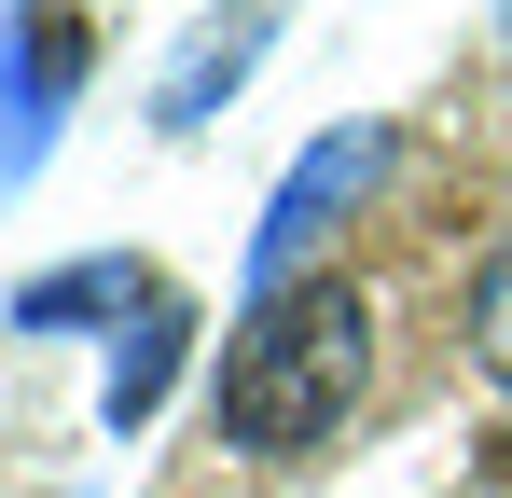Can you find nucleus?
<instances>
[{
    "label": "nucleus",
    "mask_w": 512,
    "mask_h": 498,
    "mask_svg": "<svg viewBox=\"0 0 512 498\" xmlns=\"http://www.w3.org/2000/svg\"><path fill=\"white\" fill-rule=\"evenodd\" d=\"M374 388V305L346 277H291L263 291L236 360H222V443L250 457H305L319 429H346V402Z\"/></svg>",
    "instance_id": "1"
},
{
    "label": "nucleus",
    "mask_w": 512,
    "mask_h": 498,
    "mask_svg": "<svg viewBox=\"0 0 512 498\" xmlns=\"http://www.w3.org/2000/svg\"><path fill=\"white\" fill-rule=\"evenodd\" d=\"M374 180H388V125H333V139H305V153H291V180L263 194V236H250V305H263V291H291V263L333 236Z\"/></svg>",
    "instance_id": "2"
},
{
    "label": "nucleus",
    "mask_w": 512,
    "mask_h": 498,
    "mask_svg": "<svg viewBox=\"0 0 512 498\" xmlns=\"http://www.w3.org/2000/svg\"><path fill=\"white\" fill-rule=\"evenodd\" d=\"M70 83H84V28H70V14H28V28L0 42V194L56 153V97H70Z\"/></svg>",
    "instance_id": "3"
},
{
    "label": "nucleus",
    "mask_w": 512,
    "mask_h": 498,
    "mask_svg": "<svg viewBox=\"0 0 512 498\" xmlns=\"http://www.w3.org/2000/svg\"><path fill=\"white\" fill-rule=\"evenodd\" d=\"M139 305H153V277L97 249V263H56V277H28V291H14V332H70V319H139Z\"/></svg>",
    "instance_id": "4"
},
{
    "label": "nucleus",
    "mask_w": 512,
    "mask_h": 498,
    "mask_svg": "<svg viewBox=\"0 0 512 498\" xmlns=\"http://www.w3.org/2000/svg\"><path fill=\"white\" fill-rule=\"evenodd\" d=\"M180 346H194V319H180V305H139V319H125V346H111V388H97V415H111V429H139V415L167 402Z\"/></svg>",
    "instance_id": "5"
},
{
    "label": "nucleus",
    "mask_w": 512,
    "mask_h": 498,
    "mask_svg": "<svg viewBox=\"0 0 512 498\" xmlns=\"http://www.w3.org/2000/svg\"><path fill=\"white\" fill-rule=\"evenodd\" d=\"M250 56H263V28H250V14H236V28H208V42H194V56L167 70V125H208V97L250 70Z\"/></svg>",
    "instance_id": "6"
},
{
    "label": "nucleus",
    "mask_w": 512,
    "mask_h": 498,
    "mask_svg": "<svg viewBox=\"0 0 512 498\" xmlns=\"http://www.w3.org/2000/svg\"><path fill=\"white\" fill-rule=\"evenodd\" d=\"M471 346H485V374H512V249L485 263V291H471Z\"/></svg>",
    "instance_id": "7"
},
{
    "label": "nucleus",
    "mask_w": 512,
    "mask_h": 498,
    "mask_svg": "<svg viewBox=\"0 0 512 498\" xmlns=\"http://www.w3.org/2000/svg\"><path fill=\"white\" fill-rule=\"evenodd\" d=\"M499 14H512V0H499Z\"/></svg>",
    "instance_id": "8"
}]
</instances>
